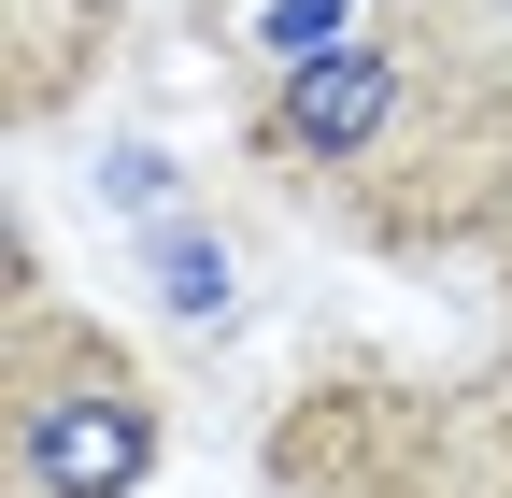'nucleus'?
Listing matches in <instances>:
<instances>
[{
	"label": "nucleus",
	"instance_id": "f03ea898",
	"mask_svg": "<svg viewBox=\"0 0 512 498\" xmlns=\"http://www.w3.org/2000/svg\"><path fill=\"white\" fill-rule=\"evenodd\" d=\"M384 114H399V57H384V43H328V57H299V72H285L271 129H285L299 157H370Z\"/></svg>",
	"mask_w": 512,
	"mask_h": 498
},
{
	"label": "nucleus",
	"instance_id": "f257e3e1",
	"mask_svg": "<svg viewBox=\"0 0 512 498\" xmlns=\"http://www.w3.org/2000/svg\"><path fill=\"white\" fill-rule=\"evenodd\" d=\"M15 484L29 498H143L157 484V399L114 356H57L15 399Z\"/></svg>",
	"mask_w": 512,
	"mask_h": 498
}]
</instances>
